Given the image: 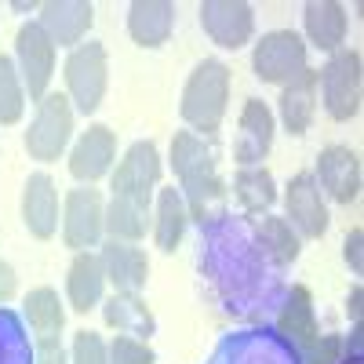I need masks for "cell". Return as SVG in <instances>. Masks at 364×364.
Returning <instances> with one entry per match:
<instances>
[{"instance_id": "484cf974", "label": "cell", "mask_w": 364, "mask_h": 364, "mask_svg": "<svg viewBox=\"0 0 364 364\" xmlns=\"http://www.w3.org/2000/svg\"><path fill=\"white\" fill-rule=\"evenodd\" d=\"M186 223H190V211H186V200L175 186L168 190H157V219H154V237H157V248L161 252H175L182 233H186Z\"/></svg>"}, {"instance_id": "8fae6325", "label": "cell", "mask_w": 364, "mask_h": 364, "mask_svg": "<svg viewBox=\"0 0 364 364\" xmlns=\"http://www.w3.org/2000/svg\"><path fill=\"white\" fill-rule=\"evenodd\" d=\"M284 208H288V226L306 237V240H317L328 233V208H324V193L317 186L314 171H299L291 182H288V193H284Z\"/></svg>"}, {"instance_id": "2e32d148", "label": "cell", "mask_w": 364, "mask_h": 364, "mask_svg": "<svg viewBox=\"0 0 364 364\" xmlns=\"http://www.w3.org/2000/svg\"><path fill=\"white\" fill-rule=\"evenodd\" d=\"M22 223L37 240H51L58 230V190L48 171H33L22 190Z\"/></svg>"}, {"instance_id": "30bf717a", "label": "cell", "mask_w": 364, "mask_h": 364, "mask_svg": "<svg viewBox=\"0 0 364 364\" xmlns=\"http://www.w3.org/2000/svg\"><path fill=\"white\" fill-rule=\"evenodd\" d=\"M200 26L219 48L237 51L255 33V11L245 0H204L200 4Z\"/></svg>"}, {"instance_id": "e0dca14e", "label": "cell", "mask_w": 364, "mask_h": 364, "mask_svg": "<svg viewBox=\"0 0 364 364\" xmlns=\"http://www.w3.org/2000/svg\"><path fill=\"white\" fill-rule=\"evenodd\" d=\"M102 273H106V281L117 288V291H124V295H139L149 281V259L142 248L135 245H124V240H106L102 252Z\"/></svg>"}, {"instance_id": "1f68e13d", "label": "cell", "mask_w": 364, "mask_h": 364, "mask_svg": "<svg viewBox=\"0 0 364 364\" xmlns=\"http://www.w3.org/2000/svg\"><path fill=\"white\" fill-rule=\"evenodd\" d=\"M306 364H346L343 360V339L339 336H321L306 350Z\"/></svg>"}, {"instance_id": "8d00e7d4", "label": "cell", "mask_w": 364, "mask_h": 364, "mask_svg": "<svg viewBox=\"0 0 364 364\" xmlns=\"http://www.w3.org/2000/svg\"><path fill=\"white\" fill-rule=\"evenodd\" d=\"M29 8H37L33 0H15V11H29Z\"/></svg>"}, {"instance_id": "5b68a950", "label": "cell", "mask_w": 364, "mask_h": 364, "mask_svg": "<svg viewBox=\"0 0 364 364\" xmlns=\"http://www.w3.org/2000/svg\"><path fill=\"white\" fill-rule=\"evenodd\" d=\"M252 70L262 84H291L295 77H302L306 66V41L295 29H273L262 33V41L252 51Z\"/></svg>"}, {"instance_id": "f1b7e54d", "label": "cell", "mask_w": 364, "mask_h": 364, "mask_svg": "<svg viewBox=\"0 0 364 364\" xmlns=\"http://www.w3.org/2000/svg\"><path fill=\"white\" fill-rule=\"evenodd\" d=\"M26 109V87L15 58L0 55V124H18Z\"/></svg>"}, {"instance_id": "d6986e66", "label": "cell", "mask_w": 364, "mask_h": 364, "mask_svg": "<svg viewBox=\"0 0 364 364\" xmlns=\"http://www.w3.org/2000/svg\"><path fill=\"white\" fill-rule=\"evenodd\" d=\"M106 291V273H102V259L99 252H77L70 262V277H66V295L70 306L77 314H87L102 302Z\"/></svg>"}, {"instance_id": "4316f807", "label": "cell", "mask_w": 364, "mask_h": 364, "mask_svg": "<svg viewBox=\"0 0 364 364\" xmlns=\"http://www.w3.org/2000/svg\"><path fill=\"white\" fill-rule=\"evenodd\" d=\"M233 193L240 200V208L248 211V215H259V211H269L273 200H277V186H273V175L255 164V168H240L233 175Z\"/></svg>"}, {"instance_id": "5bb4252c", "label": "cell", "mask_w": 364, "mask_h": 364, "mask_svg": "<svg viewBox=\"0 0 364 364\" xmlns=\"http://www.w3.org/2000/svg\"><path fill=\"white\" fill-rule=\"evenodd\" d=\"M113 161H117V135L106 124H91L70 154V175L84 182V186H91L102 175H109Z\"/></svg>"}, {"instance_id": "6da1fadb", "label": "cell", "mask_w": 364, "mask_h": 364, "mask_svg": "<svg viewBox=\"0 0 364 364\" xmlns=\"http://www.w3.org/2000/svg\"><path fill=\"white\" fill-rule=\"evenodd\" d=\"M171 168L178 175V193L186 200L190 219H197V223L219 219L226 208V186L215 171V149L193 132H175Z\"/></svg>"}, {"instance_id": "ac0fdd59", "label": "cell", "mask_w": 364, "mask_h": 364, "mask_svg": "<svg viewBox=\"0 0 364 364\" xmlns=\"http://www.w3.org/2000/svg\"><path fill=\"white\" fill-rule=\"evenodd\" d=\"M175 29V4L171 0H135L128 8V33L142 48L168 44Z\"/></svg>"}, {"instance_id": "9c48e42d", "label": "cell", "mask_w": 364, "mask_h": 364, "mask_svg": "<svg viewBox=\"0 0 364 364\" xmlns=\"http://www.w3.org/2000/svg\"><path fill=\"white\" fill-rule=\"evenodd\" d=\"M157 182H161V154L149 139L135 142L117 161V171H113V193L117 197H132V200L149 204L157 193Z\"/></svg>"}, {"instance_id": "d590c367", "label": "cell", "mask_w": 364, "mask_h": 364, "mask_svg": "<svg viewBox=\"0 0 364 364\" xmlns=\"http://www.w3.org/2000/svg\"><path fill=\"white\" fill-rule=\"evenodd\" d=\"M360 302H364V291H360V288H353V291H350V299H346V314H350L353 321H360Z\"/></svg>"}, {"instance_id": "d6a6232c", "label": "cell", "mask_w": 364, "mask_h": 364, "mask_svg": "<svg viewBox=\"0 0 364 364\" xmlns=\"http://www.w3.org/2000/svg\"><path fill=\"white\" fill-rule=\"evenodd\" d=\"M360 245H364V230H360V226H353V230L346 233V240H343V255H346V262H350V269H353V273H360V269H364Z\"/></svg>"}, {"instance_id": "ffe728a7", "label": "cell", "mask_w": 364, "mask_h": 364, "mask_svg": "<svg viewBox=\"0 0 364 364\" xmlns=\"http://www.w3.org/2000/svg\"><path fill=\"white\" fill-rule=\"evenodd\" d=\"M277 331H281V336H284L291 346H299L302 353H306V350L321 339L310 288H302V284L291 288V295H288V302H284V310H281V317H277Z\"/></svg>"}, {"instance_id": "7402d4cb", "label": "cell", "mask_w": 364, "mask_h": 364, "mask_svg": "<svg viewBox=\"0 0 364 364\" xmlns=\"http://www.w3.org/2000/svg\"><path fill=\"white\" fill-rule=\"evenodd\" d=\"M314 117H317V70H306L291 84H284V91H281V120H284V128L291 135H306Z\"/></svg>"}, {"instance_id": "d4e9b609", "label": "cell", "mask_w": 364, "mask_h": 364, "mask_svg": "<svg viewBox=\"0 0 364 364\" xmlns=\"http://www.w3.org/2000/svg\"><path fill=\"white\" fill-rule=\"evenodd\" d=\"M149 226H154V219H149V204L113 193V200L106 204V233H109V240L135 245V240L146 237Z\"/></svg>"}, {"instance_id": "4fadbf2b", "label": "cell", "mask_w": 364, "mask_h": 364, "mask_svg": "<svg viewBox=\"0 0 364 364\" xmlns=\"http://www.w3.org/2000/svg\"><path fill=\"white\" fill-rule=\"evenodd\" d=\"M273 120L269 106L262 99H248L245 109H240V132H237V142H233V161L240 168H255L259 161H266L269 146H273Z\"/></svg>"}, {"instance_id": "7c38bea8", "label": "cell", "mask_w": 364, "mask_h": 364, "mask_svg": "<svg viewBox=\"0 0 364 364\" xmlns=\"http://www.w3.org/2000/svg\"><path fill=\"white\" fill-rule=\"evenodd\" d=\"M317 186L339 204H353L360 197V157L350 146H328L317 157Z\"/></svg>"}, {"instance_id": "277c9868", "label": "cell", "mask_w": 364, "mask_h": 364, "mask_svg": "<svg viewBox=\"0 0 364 364\" xmlns=\"http://www.w3.org/2000/svg\"><path fill=\"white\" fill-rule=\"evenodd\" d=\"M109 66H106V48L99 41H80L70 58H66V91L70 102L87 117L102 106L106 84H109Z\"/></svg>"}, {"instance_id": "7a4b0ae2", "label": "cell", "mask_w": 364, "mask_h": 364, "mask_svg": "<svg viewBox=\"0 0 364 364\" xmlns=\"http://www.w3.org/2000/svg\"><path fill=\"white\" fill-rule=\"evenodd\" d=\"M230 102V66L219 58H204L200 66H193L186 87H182L178 113L193 128V135H215Z\"/></svg>"}, {"instance_id": "83f0119b", "label": "cell", "mask_w": 364, "mask_h": 364, "mask_svg": "<svg viewBox=\"0 0 364 364\" xmlns=\"http://www.w3.org/2000/svg\"><path fill=\"white\" fill-rule=\"evenodd\" d=\"M259 240H262V248L269 252L273 262H295L299 259V233L288 226V219H277V215H266L259 223Z\"/></svg>"}, {"instance_id": "4dcf8cb0", "label": "cell", "mask_w": 364, "mask_h": 364, "mask_svg": "<svg viewBox=\"0 0 364 364\" xmlns=\"http://www.w3.org/2000/svg\"><path fill=\"white\" fill-rule=\"evenodd\" d=\"M73 364H109V350L102 343V336L95 331H77L73 336Z\"/></svg>"}, {"instance_id": "cb8c5ba5", "label": "cell", "mask_w": 364, "mask_h": 364, "mask_svg": "<svg viewBox=\"0 0 364 364\" xmlns=\"http://www.w3.org/2000/svg\"><path fill=\"white\" fill-rule=\"evenodd\" d=\"M22 314L33 328L37 343H63V324H66V310L58 302L55 288H33L22 302Z\"/></svg>"}, {"instance_id": "9a60e30c", "label": "cell", "mask_w": 364, "mask_h": 364, "mask_svg": "<svg viewBox=\"0 0 364 364\" xmlns=\"http://www.w3.org/2000/svg\"><path fill=\"white\" fill-rule=\"evenodd\" d=\"M37 22L51 37V44L77 48L95 22V8H91V0H48V4H41Z\"/></svg>"}, {"instance_id": "3957f363", "label": "cell", "mask_w": 364, "mask_h": 364, "mask_svg": "<svg viewBox=\"0 0 364 364\" xmlns=\"http://www.w3.org/2000/svg\"><path fill=\"white\" fill-rule=\"evenodd\" d=\"M321 99L331 120H353L360 113V51L339 48L331 51L324 70L317 73Z\"/></svg>"}, {"instance_id": "ba28073f", "label": "cell", "mask_w": 364, "mask_h": 364, "mask_svg": "<svg viewBox=\"0 0 364 364\" xmlns=\"http://www.w3.org/2000/svg\"><path fill=\"white\" fill-rule=\"evenodd\" d=\"M106 230V200L99 190L80 186L66 193V219H63V240L73 252L99 248V237Z\"/></svg>"}, {"instance_id": "603a6c76", "label": "cell", "mask_w": 364, "mask_h": 364, "mask_svg": "<svg viewBox=\"0 0 364 364\" xmlns=\"http://www.w3.org/2000/svg\"><path fill=\"white\" fill-rule=\"evenodd\" d=\"M102 321L109 328H117L120 336H132V339H142V343L157 331V321L149 314V306L139 295H124V291H117L102 302Z\"/></svg>"}, {"instance_id": "44dd1931", "label": "cell", "mask_w": 364, "mask_h": 364, "mask_svg": "<svg viewBox=\"0 0 364 364\" xmlns=\"http://www.w3.org/2000/svg\"><path fill=\"white\" fill-rule=\"evenodd\" d=\"M302 26H306V37L314 48L321 51H339V44L346 41V8L336 0H310L302 8Z\"/></svg>"}, {"instance_id": "8992f818", "label": "cell", "mask_w": 364, "mask_h": 364, "mask_svg": "<svg viewBox=\"0 0 364 364\" xmlns=\"http://www.w3.org/2000/svg\"><path fill=\"white\" fill-rule=\"evenodd\" d=\"M73 135V106L66 95H44L26 132V154L33 161H58Z\"/></svg>"}, {"instance_id": "e575fe53", "label": "cell", "mask_w": 364, "mask_h": 364, "mask_svg": "<svg viewBox=\"0 0 364 364\" xmlns=\"http://www.w3.org/2000/svg\"><path fill=\"white\" fill-rule=\"evenodd\" d=\"M37 364H66L63 343H37Z\"/></svg>"}, {"instance_id": "836d02e7", "label": "cell", "mask_w": 364, "mask_h": 364, "mask_svg": "<svg viewBox=\"0 0 364 364\" xmlns=\"http://www.w3.org/2000/svg\"><path fill=\"white\" fill-rule=\"evenodd\" d=\"M15 291H18V277H15V266L0 259V302L15 299Z\"/></svg>"}, {"instance_id": "f546056e", "label": "cell", "mask_w": 364, "mask_h": 364, "mask_svg": "<svg viewBox=\"0 0 364 364\" xmlns=\"http://www.w3.org/2000/svg\"><path fill=\"white\" fill-rule=\"evenodd\" d=\"M106 350H109V364H157V353L149 350V343L132 336H117Z\"/></svg>"}, {"instance_id": "52a82bcc", "label": "cell", "mask_w": 364, "mask_h": 364, "mask_svg": "<svg viewBox=\"0 0 364 364\" xmlns=\"http://www.w3.org/2000/svg\"><path fill=\"white\" fill-rule=\"evenodd\" d=\"M15 55H18V77L29 102H41L48 95V84L55 77V44L41 29V22H26L15 37Z\"/></svg>"}]
</instances>
